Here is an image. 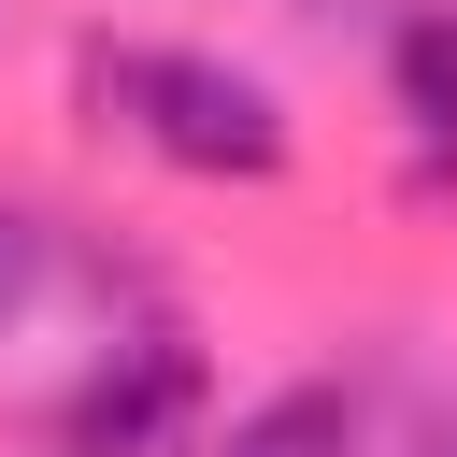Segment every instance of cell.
<instances>
[{
  "label": "cell",
  "mask_w": 457,
  "mask_h": 457,
  "mask_svg": "<svg viewBox=\"0 0 457 457\" xmlns=\"http://www.w3.org/2000/svg\"><path fill=\"white\" fill-rule=\"evenodd\" d=\"M71 100H86V129H129L186 186H286V157H300L271 71L214 57V43H86Z\"/></svg>",
  "instance_id": "1"
},
{
  "label": "cell",
  "mask_w": 457,
  "mask_h": 457,
  "mask_svg": "<svg viewBox=\"0 0 457 457\" xmlns=\"http://www.w3.org/2000/svg\"><path fill=\"white\" fill-rule=\"evenodd\" d=\"M214 443V357L171 314L100 328V357L57 386V457H200Z\"/></svg>",
  "instance_id": "2"
},
{
  "label": "cell",
  "mask_w": 457,
  "mask_h": 457,
  "mask_svg": "<svg viewBox=\"0 0 457 457\" xmlns=\"http://www.w3.org/2000/svg\"><path fill=\"white\" fill-rule=\"evenodd\" d=\"M200 457H371V400H357L343 371H286V386H257Z\"/></svg>",
  "instance_id": "3"
},
{
  "label": "cell",
  "mask_w": 457,
  "mask_h": 457,
  "mask_svg": "<svg viewBox=\"0 0 457 457\" xmlns=\"http://www.w3.org/2000/svg\"><path fill=\"white\" fill-rule=\"evenodd\" d=\"M386 100H400L414 143L457 157V0H414V14L386 29Z\"/></svg>",
  "instance_id": "4"
},
{
  "label": "cell",
  "mask_w": 457,
  "mask_h": 457,
  "mask_svg": "<svg viewBox=\"0 0 457 457\" xmlns=\"http://www.w3.org/2000/svg\"><path fill=\"white\" fill-rule=\"evenodd\" d=\"M43 286H57V214H43V200H0V328H14Z\"/></svg>",
  "instance_id": "5"
},
{
  "label": "cell",
  "mask_w": 457,
  "mask_h": 457,
  "mask_svg": "<svg viewBox=\"0 0 457 457\" xmlns=\"http://www.w3.org/2000/svg\"><path fill=\"white\" fill-rule=\"evenodd\" d=\"M386 457H457V386H428V400H414V428H400Z\"/></svg>",
  "instance_id": "6"
}]
</instances>
